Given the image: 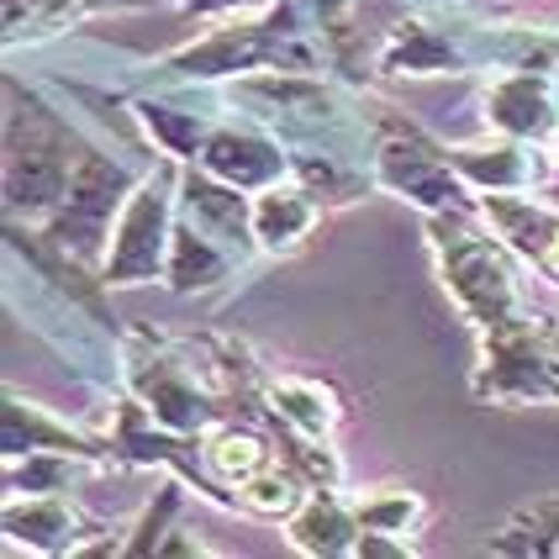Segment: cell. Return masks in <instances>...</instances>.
Here are the masks:
<instances>
[{
	"instance_id": "6da1fadb",
	"label": "cell",
	"mask_w": 559,
	"mask_h": 559,
	"mask_svg": "<svg viewBox=\"0 0 559 559\" xmlns=\"http://www.w3.org/2000/svg\"><path fill=\"white\" fill-rule=\"evenodd\" d=\"M491 238H497V233H491ZM491 238H486L475 222L433 212V243H438V253H443V285H449V296L460 301V311H465L475 328H486V333L523 322V317H518L512 270H507V259H501V249Z\"/></svg>"
},
{
	"instance_id": "7a4b0ae2",
	"label": "cell",
	"mask_w": 559,
	"mask_h": 559,
	"mask_svg": "<svg viewBox=\"0 0 559 559\" xmlns=\"http://www.w3.org/2000/svg\"><path fill=\"white\" fill-rule=\"evenodd\" d=\"M169 243H175V227H169V195H164V186L148 180V186L132 190L127 206L117 212L111 249H106V280H111V285H143V280L164 275Z\"/></svg>"
},
{
	"instance_id": "3957f363",
	"label": "cell",
	"mask_w": 559,
	"mask_h": 559,
	"mask_svg": "<svg viewBox=\"0 0 559 559\" xmlns=\"http://www.w3.org/2000/svg\"><path fill=\"white\" fill-rule=\"evenodd\" d=\"M475 385L501 402H559V354L533 338L528 322L497 328L486 343V370Z\"/></svg>"
},
{
	"instance_id": "277c9868",
	"label": "cell",
	"mask_w": 559,
	"mask_h": 559,
	"mask_svg": "<svg viewBox=\"0 0 559 559\" xmlns=\"http://www.w3.org/2000/svg\"><path fill=\"white\" fill-rule=\"evenodd\" d=\"M374 175L385 190H396L402 201H417L423 212H449V201L465 190L454 164L438 158V148L417 143V138H385L374 154Z\"/></svg>"
},
{
	"instance_id": "5b68a950",
	"label": "cell",
	"mask_w": 559,
	"mask_h": 559,
	"mask_svg": "<svg viewBox=\"0 0 559 559\" xmlns=\"http://www.w3.org/2000/svg\"><path fill=\"white\" fill-rule=\"evenodd\" d=\"M486 122L507 132V138H523L538 143L559 132V95L549 74H533V69H501L486 91Z\"/></svg>"
},
{
	"instance_id": "8992f818",
	"label": "cell",
	"mask_w": 559,
	"mask_h": 559,
	"mask_svg": "<svg viewBox=\"0 0 559 559\" xmlns=\"http://www.w3.org/2000/svg\"><path fill=\"white\" fill-rule=\"evenodd\" d=\"M454 175L465 180V190L475 195H497V190H533L544 180V158L533 143L523 138H507L497 132L491 143H465V148H449Z\"/></svg>"
},
{
	"instance_id": "52a82bcc",
	"label": "cell",
	"mask_w": 559,
	"mask_h": 559,
	"mask_svg": "<svg viewBox=\"0 0 559 559\" xmlns=\"http://www.w3.org/2000/svg\"><path fill=\"white\" fill-rule=\"evenodd\" d=\"M201 169H212L217 180L238 190H264L285 180V169H290V158L280 154L270 138H259V132H238V127H217L212 138H206V148H201Z\"/></svg>"
},
{
	"instance_id": "ba28073f",
	"label": "cell",
	"mask_w": 559,
	"mask_h": 559,
	"mask_svg": "<svg viewBox=\"0 0 559 559\" xmlns=\"http://www.w3.org/2000/svg\"><path fill=\"white\" fill-rule=\"evenodd\" d=\"M249 238L270 253H290L301 249L317 227V201H311L307 186H290V180H275V186L253 190V217H249Z\"/></svg>"
},
{
	"instance_id": "9c48e42d",
	"label": "cell",
	"mask_w": 559,
	"mask_h": 559,
	"mask_svg": "<svg viewBox=\"0 0 559 559\" xmlns=\"http://www.w3.org/2000/svg\"><path fill=\"white\" fill-rule=\"evenodd\" d=\"M285 544L307 559H338L354 555L359 544V518L354 501L343 497H307L290 518H285Z\"/></svg>"
},
{
	"instance_id": "30bf717a",
	"label": "cell",
	"mask_w": 559,
	"mask_h": 559,
	"mask_svg": "<svg viewBox=\"0 0 559 559\" xmlns=\"http://www.w3.org/2000/svg\"><path fill=\"white\" fill-rule=\"evenodd\" d=\"M5 533L11 544H27L37 555H63V549H80L74 533L80 518L59 491H11L5 501Z\"/></svg>"
},
{
	"instance_id": "8fae6325",
	"label": "cell",
	"mask_w": 559,
	"mask_h": 559,
	"mask_svg": "<svg viewBox=\"0 0 559 559\" xmlns=\"http://www.w3.org/2000/svg\"><path fill=\"white\" fill-rule=\"evenodd\" d=\"M465 48L449 43V32L428 27V22H402L380 48V69L385 74H412V80H433V74H460L465 69Z\"/></svg>"
},
{
	"instance_id": "7c38bea8",
	"label": "cell",
	"mask_w": 559,
	"mask_h": 559,
	"mask_svg": "<svg viewBox=\"0 0 559 559\" xmlns=\"http://www.w3.org/2000/svg\"><path fill=\"white\" fill-rule=\"evenodd\" d=\"M480 212L491 222V233L507 238L512 249L538 264V253L549 249V238L559 233V212L533 201V190H497V195H480Z\"/></svg>"
},
{
	"instance_id": "4fadbf2b",
	"label": "cell",
	"mask_w": 559,
	"mask_h": 559,
	"mask_svg": "<svg viewBox=\"0 0 559 559\" xmlns=\"http://www.w3.org/2000/svg\"><path fill=\"white\" fill-rule=\"evenodd\" d=\"M138 391L164 428H175V433L206 428V402H201V391H195V380L186 374L180 359H148L138 370Z\"/></svg>"
},
{
	"instance_id": "5bb4252c",
	"label": "cell",
	"mask_w": 559,
	"mask_h": 559,
	"mask_svg": "<svg viewBox=\"0 0 559 559\" xmlns=\"http://www.w3.org/2000/svg\"><path fill=\"white\" fill-rule=\"evenodd\" d=\"M465 59H491L497 69H533V74H555L559 69V32L528 27V22H507L465 43Z\"/></svg>"
},
{
	"instance_id": "9a60e30c",
	"label": "cell",
	"mask_w": 559,
	"mask_h": 559,
	"mask_svg": "<svg viewBox=\"0 0 559 559\" xmlns=\"http://www.w3.org/2000/svg\"><path fill=\"white\" fill-rule=\"evenodd\" d=\"M270 412L290 428V438H333L338 428V396L317 380H275Z\"/></svg>"
},
{
	"instance_id": "2e32d148",
	"label": "cell",
	"mask_w": 559,
	"mask_h": 559,
	"mask_svg": "<svg viewBox=\"0 0 559 559\" xmlns=\"http://www.w3.org/2000/svg\"><path fill=\"white\" fill-rule=\"evenodd\" d=\"M222 275H227V253L217 249V238L201 233L195 222L180 227L175 243H169V264H164L169 290H206V285H217Z\"/></svg>"
},
{
	"instance_id": "e0dca14e",
	"label": "cell",
	"mask_w": 559,
	"mask_h": 559,
	"mask_svg": "<svg viewBox=\"0 0 559 559\" xmlns=\"http://www.w3.org/2000/svg\"><path fill=\"white\" fill-rule=\"evenodd\" d=\"M354 518H359V528H374V533H417V523L428 518V507L417 491H406V486H374L365 497H354Z\"/></svg>"
},
{
	"instance_id": "ac0fdd59",
	"label": "cell",
	"mask_w": 559,
	"mask_h": 559,
	"mask_svg": "<svg viewBox=\"0 0 559 559\" xmlns=\"http://www.w3.org/2000/svg\"><path fill=\"white\" fill-rule=\"evenodd\" d=\"M238 501L249 507L253 518H270V523H285L301 501H307V486H301V475H290V469L280 465H264L253 480L238 486Z\"/></svg>"
},
{
	"instance_id": "d6986e66",
	"label": "cell",
	"mask_w": 559,
	"mask_h": 559,
	"mask_svg": "<svg viewBox=\"0 0 559 559\" xmlns=\"http://www.w3.org/2000/svg\"><path fill=\"white\" fill-rule=\"evenodd\" d=\"M264 465H270V449L253 433H212L206 438V469L217 475L222 486H233V491H238L243 480H253Z\"/></svg>"
},
{
	"instance_id": "ffe728a7",
	"label": "cell",
	"mask_w": 559,
	"mask_h": 559,
	"mask_svg": "<svg viewBox=\"0 0 559 559\" xmlns=\"http://www.w3.org/2000/svg\"><path fill=\"white\" fill-rule=\"evenodd\" d=\"M91 0H5V37L16 43L22 32L27 37H48V32H59V27H69L80 11H85Z\"/></svg>"
},
{
	"instance_id": "44dd1931",
	"label": "cell",
	"mask_w": 559,
	"mask_h": 559,
	"mask_svg": "<svg viewBox=\"0 0 559 559\" xmlns=\"http://www.w3.org/2000/svg\"><path fill=\"white\" fill-rule=\"evenodd\" d=\"M143 127H148V138L158 148L175 158H201L206 138H212L190 111H169V106H143Z\"/></svg>"
},
{
	"instance_id": "7402d4cb",
	"label": "cell",
	"mask_w": 559,
	"mask_h": 559,
	"mask_svg": "<svg viewBox=\"0 0 559 559\" xmlns=\"http://www.w3.org/2000/svg\"><path fill=\"white\" fill-rule=\"evenodd\" d=\"M359 559H406L412 555V538L402 533H374V528H359V544H354Z\"/></svg>"
},
{
	"instance_id": "603a6c76",
	"label": "cell",
	"mask_w": 559,
	"mask_h": 559,
	"mask_svg": "<svg viewBox=\"0 0 559 559\" xmlns=\"http://www.w3.org/2000/svg\"><path fill=\"white\" fill-rule=\"evenodd\" d=\"M538 270H544V280H555V285H559V233L549 238V249L538 253Z\"/></svg>"
},
{
	"instance_id": "cb8c5ba5",
	"label": "cell",
	"mask_w": 559,
	"mask_h": 559,
	"mask_svg": "<svg viewBox=\"0 0 559 559\" xmlns=\"http://www.w3.org/2000/svg\"><path fill=\"white\" fill-rule=\"evenodd\" d=\"M186 5H195V11H249L259 0H186Z\"/></svg>"
},
{
	"instance_id": "d4e9b609",
	"label": "cell",
	"mask_w": 559,
	"mask_h": 559,
	"mask_svg": "<svg viewBox=\"0 0 559 559\" xmlns=\"http://www.w3.org/2000/svg\"><path fill=\"white\" fill-rule=\"evenodd\" d=\"M343 5H348V0H311V11H317L322 22H333V16H338Z\"/></svg>"
},
{
	"instance_id": "484cf974",
	"label": "cell",
	"mask_w": 559,
	"mask_h": 559,
	"mask_svg": "<svg viewBox=\"0 0 559 559\" xmlns=\"http://www.w3.org/2000/svg\"><path fill=\"white\" fill-rule=\"evenodd\" d=\"M91 5H143V0H91Z\"/></svg>"
},
{
	"instance_id": "4316f807",
	"label": "cell",
	"mask_w": 559,
	"mask_h": 559,
	"mask_svg": "<svg viewBox=\"0 0 559 559\" xmlns=\"http://www.w3.org/2000/svg\"><path fill=\"white\" fill-rule=\"evenodd\" d=\"M555 138H559V132H555Z\"/></svg>"
}]
</instances>
